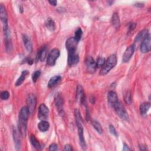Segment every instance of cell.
<instances>
[{"label": "cell", "mask_w": 151, "mask_h": 151, "mask_svg": "<svg viewBox=\"0 0 151 151\" xmlns=\"http://www.w3.org/2000/svg\"><path fill=\"white\" fill-rule=\"evenodd\" d=\"M0 18H1V21L3 23L4 32H5L9 29L8 26V17L7 11L5 7L3 4H1V6H0Z\"/></svg>", "instance_id": "52a82bcc"}, {"label": "cell", "mask_w": 151, "mask_h": 151, "mask_svg": "<svg viewBox=\"0 0 151 151\" xmlns=\"http://www.w3.org/2000/svg\"><path fill=\"white\" fill-rule=\"evenodd\" d=\"M20 134L21 135L20 131L17 130L16 129H13V138L14 141L16 145V148L17 150H20L21 147V138L20 136Z\"/></svg>", "instance_id": "2e32d148"}, {"label": "cell", "mask_w": 151, "mask_h": 151, "mask_svg": "<svg viewBox=\"0 0 151 151\" xmlns=\"http://www.w3.org/2000/svg\"><path fill=\"white\" fill-rule=\"evenodd\" d=\"M61 80V77L60 76H56L50 79L48 83V87L49 88H52L57 84Z\"/></svg>", "instance_id": "603a6c76"}, {"label": "cell", "mask_w": 151, "mask_h": 151, "mask_svg": "<svg viewBox=\"0 0 151 151\" xmlns=\"http://www.w3.org/2000/svg\"><path fill=\"white\" fill-rule=\"evenodd\" d=\"M109 130H110V132L112 135H113L115 136H118V133H117L115 127L112 125H109Z\"/></svg>", "instance_id": "836d02e7"}, {"label": "cell", "mask_w": 151, "mask_h": 151, "mask_svg": "<svg viewBox=\"0 0 151 151\" xmlns=\"http://www.w3.org/2000/svg\"><path fill=\"white\" fill-rule=\"evenodd\" d=\"M91 124H92L93 128L97 130V132L99 133L102 134L103 133V129H102V126L98 122H97L96 121H92Z\"/></svg>", "instance_id": "83f0119b"}, {"label": "cell", "mask_w": 151, "mask_h": 151, "mask_svg": "<svg viewBox=\"0 0 151 151\" xmlns=\"http://www.w3.org/2000/svg\"><path fill=\"white\" fill-rule=\"evenodd\" d=\"M124 100L126 104L130 105L132 102V94L130 91H127L124 95Z\"/></svg>", "instance_id": "f1b7e54d"}, {"label": "cell", "mask_w": 151, "mask_h": 151, "mask_svg": "<svg viewBox=\"0 0 151 151\" xmlns=\"http://www.w3.org/2000/svg\"><path fill=\"white\" fill-rule=\"evenodd\" d=\"M23 41L27 51L29 52H31L33 45H32V42L30 38L27 35L24 34L23 35Z\"/></svg>", "instance_id": "ac0fdd59"}, {"label": "cell", "mask_w": 151, "mask_h": 151, "mask_svg": "<svg viewBox=\"0 0 151 151\" xmlns=\"http://www.w3.org/2000/svg\"><path fill=\"white\" fill-rule=\"evenodd\" d=\"M77 99L82 105H84L86 102V96L83 89L81 85H78L77 87Z\"/></svg>", "instance_id": "9a60e30c"}, {"label": "cell", "mask_w": 151, "mask_h": 151, "mask_svg": "<svg viewBox=\"0 0 151 151\" xmlns=\"http://www.w3.org/2000/svg\"><path fill=\"white\" fill-rule=\"evenodd\" d=\"M48 3L53 6H56V5L57 4V1H48Z\"/></svg>", "instance_id": "ab89813d"}, {"label": "cell", "mask_w": 151, "mask_h": 151, "mask_svg": "<svg viewBox=\"0 0 151 151\" xmlns=\"http://www.w3.org/2000/svg\"><path fill=\"white\" fill-rule=\"evenodd\" d=\"M112 24L115 28H119L121 22H120L119 16L117 13H115L113 14V16L112 17Z\"/></svg>", "instance_id": "44dd1931"}, {"label": "cell", "mask_w": 151, "mask_h": 151, "mask_svg": "<svg viewBox=\"0 0 151 151\" xmlns=\"http://www.w3.org/2000/svg\"><path fill=\"white\" fill-rule=\"evenodd\" d=\"M45 26L50 31H53L55 29V23L51 18H48L47 20L45 22Z\"/></svg>", "instance_id": "4316f807"}, {"label": "cell", "mask_w": 151, "mask_h": 151, "mask_svg": "<svg viewBox=\"0 0 151 151\" xmlns=\"http://www.w3.org/2000/svg\"><path fill=\"white\" fill-rule=\"evenodd\" d=\"M150 108V104L148 102H145L140 106V113L142 116H145Z\"/></svg>", "instance_id": "ffe728a7"}, {"label": "cell", "mask_w": 151, "mask_h": 151, "mask_svg": "<svg viewBox=\"0 0 151 151\" xmlns=\"http://www.w3.org/2000/svg\"><path fill=\"white\" fill-rule=\"evenodd\" d=\"M29 74V72L27 70H24L22 72L20 76V77L18 79V80H17L16 83V86H20L25 80L26 76Z\"/></svg>", "instance_id": "cb8c5ba5"}, {"label": "cell", "mask_w": 151, "mask_h": 151, "mask_svg": "<svg viewBox=\"0 0 151 151\" xmlns=\"http://www.w3.org/2000/svg\"><path fill=\"white\" fill-rule=\"evenodd\" d=\"M117 64V57L115 55H112L109 57L105 62L104 65L100 70V75L104 76L107 74Z\"/></svg>", "instance_id": "3957f363"}, {"label": "cell", "mask_w": 151, "mask_h": 151, "mask_svg": "<svg viewBox=\"0 0 151 151\" xmlns=\"http://www.w3.org/2000/svg\"><path fill=\"white\" fill-rule=\"evenodd\" d=\"M135 6L137 7H143V4H141V3H137L135 5Z\"/></svg>", "instance_id": "60d3db41"}, {"label": "cell", "mask_w": 151, "mask_h": 151, "mask_svg": "<svg viewBox=\"0 0 151 151\" xmlns=\"http://www.w3.org/2000/svg\"><path fill=\"white\" fill-rule=\"evenodd\" d=\"M114 110L115 111L117 115L122 119L127 120L128 119V114L123 106L121 105V102H119L116 106L113 108Z\"/></svg>", "instance_id": "9c48e42d"}, {"label": "cell", "mask_w": 151, "mask_h": 151, "mask_svg": "<svg viewBox=\"0 0 151 151\" xmlns=\"http://www.w3.org/2000/svg\"><path fill=\"white\" fill-rule=\"evenodd\" d=\"M86 66L87 70L90 73H93L95 72L97 68L96 63L92 57H88L86 60Z\"/></svg>", "instance_id": "4fadbf2b"}, {"label": "cell", "mask_w": 151, "mask_h": 151, "mask_svg": "<svg viewBox=\"0 0 151 151\" xmlns=\"http://www.w3.org/2000/svg\"><path fill=\"white\" fill-rule=\"evenodd\" d=\"M30 113L27 106L22 108L20 111L18 116V130L22 136H25L26 134L27 122Z\"/></svg>", "instance_id": "6da1fadb"}, {"label": "cell", "mask_w": 151, "mask_h": 151, "mask_svg": "<svg viewBox=\"0 0 151 151\" xmlns=\"http://www.w3.org/2000/svg\"><path fill=\"white\" fill-rule=\"evenodd\" d=\"M151 39H150V35L149 33H148L145 37L142 40L140 50V52L142 53H146L150 51L151 49Z\"/></svg>", "instance_id": "5b68a950"}, {"label": "cell", "mask_w": 151, "mask_h": 151, "mask_svg": "<svg viewBox=\"0 0 151 151\" xmlns=\"http://www.w3.org/2000/svg\"><path fill=\"white\" fill-rule=\"evenodd\" d=\"M60 56V51L57 48L53 49L50 52L47 59V65L48 66H54L56 63V60Z\"/></svg>", "instance_id": "8992f818"}, {"label": "cell", "mask_w": 151, "mask_h": 151, "mask_svg": "<svg viewBox=\"0 0 151 151\" xmlns=\"http://www.w3.org/2000/svg\"><path fill=\"white\" fill-rule=\"evenodd\" d=\"M135 52V45H131L129 47H128L123 55L122 57V62L123 63H128L131 57H132L133 53Z\"/></svg>", "instance_id": "30bf717a"}, {"label": "cell", "mask_w": 151, "mask_h": 151, "mask_svg": "<svg viewBox=\"0 0 151 151\" xmlns=\"http://www.w3.org/2000/svg\"><path fill=\"white\" fill-rule=\"evenodd\" d=\"M131 150V149L130 148H129V146L126 145V144H125V143H124L123 144V150Z\"/></svg>", "instance_id": "f35d334b"}, {"label": "cell", "mask_w": 151, "mask_h": 151, "mask_svg": "<svg viewBox=\"0 0 151 151\" xmlns=\"http://www.w3.org/2000/svg\"><path fill=\"white\" fill-rule=\"evenodd\" d=\"M74 117H75L76 123V125L77 126L78 135H79L80 144L81 145L82 148L83 150H85L87 148V145H86V143L85 142V139L84 138L83 127L82 125V119L80 112L77 109H76L74 110Z\"/></svg>", "instance_id": "7a4b0ae2"}, {"label": "cell", "mask_w": 151, "mask_h": 151, "mask_svg": "<svg viewBox=\"0 0 151 151\" xmlns=\"http://www.w3.org/2000/svg\"><path fill=\"white\" fill-rule=\"evenodd\" d=\"M55 104L56 108H57L58 111L60 113L63 112V100L60 94H58L55 97Z\"/></svg>", "instance_id": "d6986e66"}, {"label": "cell", "mask_w": 151, "mask_h": 151, "mask_svg": "<svg viewBox=\"0 0 151 151\" xmlns=\"http://www.w3.org/2000/svg\"><path fill=\"white\" fill-rule=\"evenodd\" d=\"M105 59L103 57H99L97 62H96V66H97V68H99V67H102V66L104 65L105 63Z\"/></svg>", "instance_id": "4dcf8cb0"}, {"label": "cell", "mask_w": 151, "mask_h": 151, "mask_svg": "<svg viewBox=\"0 0 151 151\" xmlns=\"http://www.w3.org/2000/svg\"><path fill=\"white\" fill-rule=\"evenodd\" d=\"M41 75V72L40 70H36L34 72V73L32 75V80L34 83H35L38 79L40 77Z\"/></svg>", "instance_id": "1f68e13d"}, {"label": "cell", "mask_w": 151, "mask_h": 151, "mask_svg": "<svg viewBox=\"0 0 151 151\" xmlns=\"http://www.w3.org/2000/svg\"><path fill=\"white\" fill-rule=\"evenodd\" d=\"M48 115L49 109L47 106L44 104H41L39 106L38 112V118L41 121H45L48 118Z\"/></svg>", "instance_id": "ba28073f"}, {"label": "cell", "mask_w": 151, "mask_h": 151, "mask_svg": "<svg viewBox=\"0 0 151 151\" xmlns=\"http://www.w3.org/2000/svg\"><path fill=\"white\" fill-rule=\"evenodd\" d=\"M148 31L146 29L143 30L142 31H140L138 34L136 36L135 41V42H139L140 41H142V40L145 37V36L148 34Z\"/></svg>", "instance_id": "484cf974"}, {"label": "cell", "mask_w": 151, "mask_h": 151, "mask_svg": "<svg viewBox=\"0 0 151 151\" xmlns=\"http://www.w3.org/2000/svg\"><path fill=\"white\" fill-rule=\"evenodd\" d=\"M10 97V93L7 91H3L1 93V99L3 100H7Z\"/></svg>", "instance_id": "d6a6232c"}, {"label": "cell", "mask_w": 151, "mask_h": 151, "mask_svg": "<svg viewBox=\"0 0 151 151\" xmlns=\"http://www.w3.org/2000/svg\"><path fill=\"white\" fill-rule=\"evenodd\" d=\"M47 54V49L46 47H42L39 50L37 53V56H36V60H40L41 62L44 61V60L46 58Z\"/></svg>", "instance_id": "e0dca14e"}, {"label": "cell", "mask_w": 151, "mask_h": 151, "mask_svg": "<svg viewBox=\"0 0 151 151\" xmlns=\"http://www.w3.org/2000/svg\"><path fill=\"white\" fill-rule=\"evenodd\" d=\"M63 150H68V151H70V150H73V148L72 147L71 145H66L65 146V147L63 149Z\"/></svg>", "instance_id": "74e56055"}, {"label": "cell", "mask_w": 151, "mask_h": 151, "mask_svg": "<svg viewBox=\"0 0 151 151\" xmlns=\"http://www.w3.org/2000/svg\"><path fill=\"white\" fill-rule=\"evenodd\" d=\"M79 41L74 37H70L66 42V48L68 52L76 51Z\"/></svg>", "instance_id": "5bb4252c"}, {"label": "cell", "mask_w": 151, "mask_h": 151, "mask_svg": "<svg viewBox=\"0 0 151 151\" xmlns=\"http://www.w3.org/2000/svg\"><path fill=\"white\" fill-rule=\"evenodd\" d=\"M26 104L30 114H33L34 112L37 105V99L34 94H30L28 95L26 99Z\"/></svg>", "instance_id": "277c9868"}, {"label": "cell", "mask_w": 151, "mask_h": 151, "mask_svg": "<svg viewBox=\"0 0 151 151\" xmlns=\"http://www.w3.org/2000/svg\"><path fill=\"white\" fill-rule=\"evenodd\" d=\"M50 128V124L48 122L46 121H41L38 124V128L39 130L43 132H46Z\"/></svg>", "instance_id": "7402d4cb"}, {"label": "cell", "mask_w": 151, "mask_h": 151, "mask_svg": "<svg viewBox=\"0 0 151 151\" xmlns=\"http://www.w3.org/2000/svg\"><path fill=\"white\" fill-rule=\"evenodd\" d=\"M136 24L135 23H130V24H129V27H128L129 31H133V30H135V28H136Z\"/></svg>", "instance_id": "d590c367"}, {"label": "cell", "mask_w": 151, "mask_h": 151, "mask_svg": "<svg viewBox=\"0 0 151 151\" xmlns=\"http://www.w3.org/2000/svg\"><path fill=\"white\" fill-rule=\"evenodd\" d=\"M76 51L68 52V64L70 66L76 65L79 62V57Z\"/></svg>", "instance_id": "8fae6325"}, {"label": "cell", "mask_w": 151, "mask_h": 151, "mask_svg": "<svg viewBox=\"0 0 151 151\" xmlns=\"http://www.w3.org/2000/svg\"><path fill=\"white\" fill-rule=\"evenodd\" d=\"M58 150V146L56 143H52L49 146V150L53 151V150Z\"/></svg>", "instance_id": "e575fe53"}, {"label": "cell", "mask_w": 151, "mask_h": 151, "mask_svg": "<svg viewBox=\"0 0 151 151\" xmlns=\"http://www.w3.org/2000/svg\"><path fill=\"white\" fill-rule=\"evenodd\" d=\"M30 140L31 144L34 148H35L37 149H40L41 148V146L40 143H39L38 140L37 139L36 137L34 135H31L30 136Z\"/></svg>", "instance_id": "d4e9b609"}, {"label": "cell", "mask_w": 151, "mask_h": 151, "mask_svg": "<svg viewBox=\"0 0 151 151\" xmlns=\"http://www.w3.org/2000/svg\"><path fill=\"white\" fill-rule=\"evenodd\" d=\"M108 103L113 108L115 106H116L120 101L119 100L118 95L116 92L114 91H110L108 93Z\"/></svg>", "instance_id": "7c38bea8"}, {"label": "cell", "mask_w": 151, "mask_h": 151, "mask_svg": "<svg viewBox=\"0 0 151 151\" xmlns=\"http://www.w3.org/2000/svg\"><path fill=\"white\" fill-rule=\"evenodd\" d=\"M82 35H83V31H82V28H78L75 32V34H74V37L76 38V40H77L79 42V41L82 38Z\"/></svg>", "instance_id": "f546056e"}, {"label": "cell", "mask_w": 151, "mask_h": 151, "mask_svg": "<svg viewBox=\"0 0 151 151\" xmlns=\"http://www.w3.org/2000/svg\"><path fill=\"white\" fill-rule=\"evenodd\" d=\"M24 62V63H27L29 65H32L33 63V60L29 58V57H27L26 59H25Z\"/></svg>", "instance_id": "8d00e7d4"}]
</instances>
